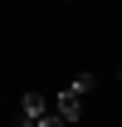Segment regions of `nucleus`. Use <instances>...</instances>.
<instances>
[{
	"label": "nucleus",
	"instance_id": "obj_2",
	"mask_svg": "<svg viewBox=\"0 0 122 127\" xmlns=\"http://www.w3.org/2000/svg\"><path fill=\"white\" fill-rule=\"evenodd\" d=\"M93 83H98L93 73H78V78H68V83H63V93L54 98V108H59V117H63V122H78V117H83V98L93 93Z\"/></svg>",
	"mask_w": 122,
	"mask_h": 127
},
{
	"label": "nucleus",
	"instance_id": "obj_1",
	"mask_svg": "<svg viewBox=\"0 0 122 127\" xmlns=\"http://www.w3.org/2000/svg\"><path fill=\"white\" fill-rule=\"evenodd\" d=\"M15 127H68L59 117V108H54V98H44V93H25L20 98V122Z\"/></svg>",
	"mask_w": 122,
	"mask_h": 127
}]
</instances>
